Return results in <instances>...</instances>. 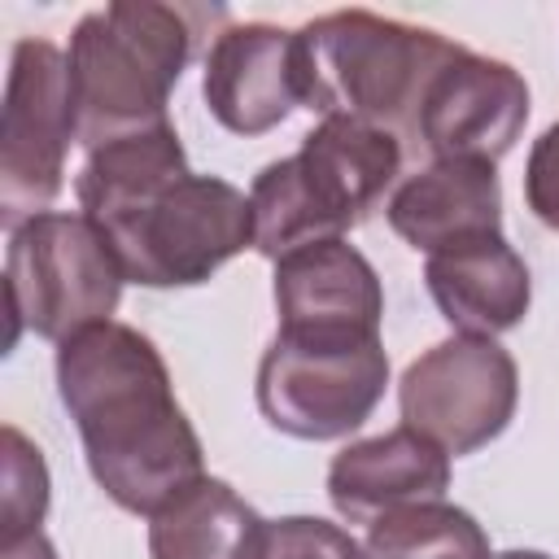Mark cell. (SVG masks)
<instances>
[{
  "label": "cell",
  "mask_w": 559,
  "mask_h": 559,
  "mask_svg": "<svg viewBox=\"0 0 559 559\" xmlns=\"http://www.w3.org/2000/svg\"><path fill=\"white\" fill-rule=\"evenodd\" d=\"M524 201L537 223L559 231V118L533 140L524 166Z\"/></svg>",
  "instance_id": "ffe728a7"
},
{
  "label": "cell",
  "mask_w": 559,
  "mask_h": 559,
  "mask_svg": "<svg viewBox=\"0 0 559 559\" xmlns=\"http://www.w3.org/2000/svg\"><path fill=\"white\" fill-rule=\"evenodd\" d=\"M205 109L231 135H266L301 109L297 31L271 22H240L214 35L201 74Z\"/></svg>",
  "instance_id": "8fae6325"
},
{
  "label": "cell",
  "mask_w": 559,
  "mask_h": 559,
  "mask_svg": "<svg viewBox=\"0 0 559 559\" xmlns=\"http://www.w3.org/2000/svg\"><path fill=\"white\" fill-rule=\"evenodd\" d=\"M445 489L450 454L406 424L380 437L349 441L328 467V498L354 524H371L384 511L411 502H437L445 498Z\"/></svg>",
  "instance_id": "4fadbf2b"
},
{
  "label": "cell",
  "mask_w": 559,
  "mask_h": 559,
  "mask_svg": "<svg viewBox=\"0 0 559 559\" xmlns=\"http://www.w3.org/2000/svg\"><path fill=\"white\" fill-rule=\"evenodd\" d=\"M306 197L332 236L358 227L402 170V140L349 114H328L293 153Z\"/></svg>",
  "instance_id": "7c38bea8"
},
{
  "label": "cell",
  "mask_w": 559,
  "mask_h": 559,
  "mask_svg": "<svg viewBox=\"0 0 559 559\" xmlns=\"http://www.w3.org/2000/svg\"><path fill=\"white\" fill-rule=\"evenodd\" d=\"M424 284L441 319L459 336H502L524 323L533 275L507 236H485L424 262Z\"/></svg>",
  "instance_id": "9a60e30c"
},
{
  "label": "cell",
  "mask_w": 559,
  "mask_h": 559,
  "mask_svg": "<svg viewBox=\"0 0 559 559\" xmlns=\"http://www.w3.org/2000/svg\"><path fill=\"white\" fill-rule=\"evenodd\" d=\"M122 266L109 240L83 214H35L9 231L4 249V301H9V341L22 332L39 341H70L96 323H109L122 301Z\"/></svg>",
  "instance_id": "5b68a950"
},
{
  "label": "cell",
  "mask_w": 559,
  "mask_h": 559,
  "mask_svg": "<svg viewBox=\"0 0 559 559\" xmlns=\"http://www.w3.org/2000/svg\"><path fill=\"white\" fill-rule=\"evenodd\" d=\"M205 17L210 9L157 0H114L79 17L70 31L66 66L74 127L87 153L170 122L166 105L197 52Z\"/></svg>",
  "instance_id": "3957f363"
},
{
  "label": "cell",
  "mask_w": 559,
  "mask_h": 559,
  "mask_svg": "<svg viewBox=\"0 0 559 559\" xmlns=\"http://www.w3.org/2000/svg\"><path fill=\"white\" fill-rule=\"evenodd\" d=\"M520 402V367L493 336H445L397 380L402 424L445 454H476L507 432Z\"/></svg>",
  "instance_id": "ba28073f"
},
{
  "label": "cell",
  "mask_w": 559,
  "mask_h": 559,
  "mask_svg": "<svg viewBox=\"0 0 559 559\" xmlns=\"http://www.w3.org/2000/svg\"><path fill=\"white\" fill-rule=\"evenodd\" d=\"M275 336L293 341H376L384 288L376 266L345 240H314L275 262Z\"/></svg>",
  "instance_id": "30bf717a"
},
{
  "label": "cell",
  "mask_w": 559,
  "mask_h": 559,
  "mask_svg": "<svg viewBox=\"0 0 559 559\" xmlns=\"http://www.w3.org/2000/svg\"><path fill=\"white\" fill-rule=\"evenodd\" d=\"M389 227L419 253L502 236V183L489 162H428L384 205Z\"/></svg>",
  "instance_id": "5bb4252c"
},
{
  "label": "cell",
  "mask_w": 559,
  "mask_h": 559,
  "mask_svg": "<svg viewBox=\"0 0 559 559\" xmlns=\"http://www.w3.org/2000/svg\"><path fill=\"white\" fill-rule=\"evenodd\" d=\"M74 197L109 240L122 275L144 288H192L253 245L249 197L192 175L175 127H153L87 153Z\"/></svg>",
  "instance_id": "6da1fadb"
},
{
  "label": "cell",
  "mask_w": 559,
  "mask_h": 559,
  "mask_svg": "<svg viewBox=\"0 0 559 559\" xmlns=\"http://www.w3.org/2000/svg\"><path fill=\"white\" fill-rule=\"evenodd\" d=\"M489 559H550L546 550H498V555H489Z\"/></svg>",
  "instance_id": "7402d4cb"
},
{
  "label": "cell",
  "mask_w": 559,
  "mask_h": 559,
  "mask_svg": "<svg viewBox=\"0 0 559 559\" xmlns=\"http://www.w3.org/2000/svg\"><path fill=\"white\" fill-rule=\"evenodd\" d=\"M48 463L44 450L13 424L0 428V546L39 533L48 515Z\"/></svg>",
  "instance_id": "ac0fdd59"
},
{
  "label": "cell",
  "mask_w": 559,
  "mask_h": 559,
  "mask_svg": "<svg viewBox=\"0 0 559 559\" xmlns=\"http://www.w3.org/2000/svg\"><path fill=\"white\" fill-rule=\"evenodd\" d=\"M528 122V83L515 66L480 52L454 57L424 96L415 144L432 162H489L507 157Z\"/></svg>",
  "instance_id": "9c48e42d"
},
{
  "label": "cell",
  "mask_w": 559,
  "mask_h": 559,
  "mask_svg": "<svg viewBox=\"0 0 559 559\" xmlns=\"http://www.w3.org/2000/svg\"><path fill=\"white\" fill-rule=\"evenodd\" d=\"M57 397L79 428L105 498L153 515L205 476V450L183 415L162 349L131 323H96L57 345Z\"/></svg>",
  "instance_id": "7a4b0ae2"
},
{
  "label": "cell",
  "mask_w": 559,
  "mask_h": 559,
  "mask_svg": "<svg viewBox=\"0 0 559 559\" xmlns=\"http://www.w3.org/2000/svg\"><path fill=\"white\" fill-rule=\"evenodd\" d=\"M258 559H367V550L349 528L323 515H280L266 520Z\"/></svg>",
  "instance_id": "d6986e66"
},
{
  "label": "cell",
  "mask_w": 559,
  "mask_h": 559,
  "mask_svg": "<svg viewBox=\"0 0 559 559\" xmlns=\"http://www.w3.org/2000/svg\"><path fill=\"white\" fill-rule=\"evenodd\" d=\"M367 559H489V537L472 511L437 502H411L367 524Z\"/></svg>",
  "instance_id": "e0dca14e"
},
{
  "label": "cell",
  "mask_w": 559,
  "mask_h": 559,
  "mask_svg": "<svg viewBox=\"0 0 559 559\" xmlns=\"http://www.w3.org/2000/svg\"><path fill=\"white\" fill-rule=\"evenodd\" d=\"M79 140L70 66L52 39H17L0 109V218L22 227L48 214L66 183V153Z\"/></svg>",
  "instance_id": "52a82bcc"
},
{
  "label": "cell",
  "mask_w": 559,
  "mask_h": 559,
  "mask_svg": "<svg viewBox=\"0 0 559 559\" xmlns=\"http://www.w3.org/2000/svg\"><path fill=\"white\" fill-rule=\"evenodd\" d=\"M0 559H57V546H52L44 533H31V537H22V542L0 546Z\"/></svg>",
  "instance_id": "44dd1931"
},
{
  "label": "cell",
  "mask_w": 559,
  "mask_h": 559,
  "mask_svg": "<svg viewBox=\"0 0 559 559\" xmlns=\"http://www.w3.org/2000/svg\"><path fill=\"white\" fill-rule=\"evenodd\" d=\"M266 520L218 476L183 485L148 515V559H258Z\"/></svg>",
  "instance_id": "2e32d148"
},
{
  "label": "cell",
  "mask_w": 559,
  "mask_h": 559,
  "mask_svg": "<svg viewBox=\"0 0 559 559\" xmlns=\"http://www.w3.org/2000/svg\"><path fill=\"white\" fill-rule=\"evenodd\" d=\"M467 48L397 17L336 9L297 31L301 109L328 118L349 114L371 127L415 140L419 109L437 74Z\"/></svg>",
  "instance_id": "277c9868"
},
{
  "label": "cell",
  "mask_w": 559,
  "mask_h": 559,
  "mask_svg": "<svg viewBox=\"0 0 559 559\" xmlns=\"http://www.w3.org/2000/svg\"><path fill=\"white\" fill-rule=\"evenodd\" d=\"M389 389V354L376 341H293L275 336L258 362L262 419L297 441L358 432Z\"/></svg>",
  "instance_id": "8992f818"
}]
</instances>
